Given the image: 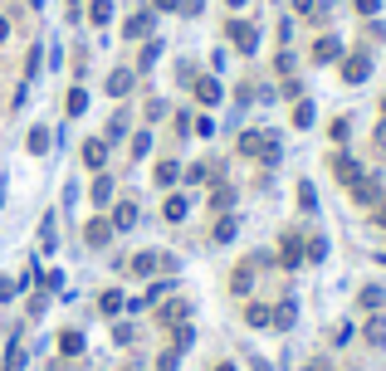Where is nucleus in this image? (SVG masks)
<instances>
[{
    "label": "nucleus",
    "instance_id": "1",
    "mask_svg": "<svg viewBox=\"0 0 386 371\" xmlns=\"http://www.w3.org/2000/svg\"><path fill=\"white\" fill-rule=\"evenodd\" d=\"M225 39H230V44H235V54H245V59L259 49V30H255L245 15H230V20H225Z\"/></svg>",
    "mask_w": 386,
    "mask_h": 371
},
{
    "label": "nucleus",
    "instance_id": "2",
    "mask_svg": "<svg viewBox=\"0 0 386 371\" xmlns=\"http://www.w3.org/2000/svg\"><path fill=\"white\" fill-rule=\"evenodd\" d=\"M337 79H342V84H352V89H357V84H367V79H372V54H367V49L342 54V59H337Z\"/></svg>",
    "mask_w": 386,
    "mask_h": 371
},
{
    "label": "nucleus",
    "instance_id": "3",
    "mask_svg": "<svg viewBox=\"0 0 386 371\" xmlns=\"http://www.w3.org/2000/svg\"><path fill=\"white\" fill-rule=\"evenodd\" d=\"M347 195H352V205H362V210H377L386 200V186H382V176H367V171H362L357 181L347 186Z\"/></svg>",
    "mask_w": 386,
    "mask_h": 371
},
{
    "label": "nucleus",
    "instance_id": "4",
    "mask_svg": "<svg viewBox=\"0 0 386 371\" xmlns=\"http://www.w3.org/2000/svg\"><path fill=\"white\" fill-rule=\"evenodd\" d=\"M137 89V69L132 64H117V69H108V79H103V93L112 98V103H127V93Z\"/></svg>",
    "mask_w": 386,
    "mask_h": 371
},
{
    "label": "nucleus",
    "instance_id": "5",
    "mask_svg": "<svg viewBox=\"0 0 386 371\" xmlns=\"http://www.w3.org/2000/svg\"><path fill=\"white\" fill-rule=\"evenodd\" d=\"M152 30H157V15H152V5L132 10V15L122 20V39H127V44H142V39H152Z\"/></svg>",
    "mask_w": 386,
    "mask_h": 371
},
{
    "label": "nucleus",
    "instance_id": "6",
    "mask_svg": "<svg viewBox=\"0 0 386 371\" xmlns=\"http://www.w3.org/2000/svg\"><path fill=\"white\" fill-rule=\"evenodd\" d=\"M274 264H279V269H303V264H308V259H303V235H298V230H284V235H279Z\"/></svg>",
    "mask_w": 386,
    "mask_h": 371
},
{
    "label": "nucleus",
    "instance_id": "7",
    "mask_svg": "<svg viewBox=\"0 0 386 371\" xmlns=\"http://www.w3.org/2000/svg\"><path fill=\"white\" fill-rule=\"evenodd\" d=\"M152 323H157V327L191 323V303H186V298H162V303H157V313H152Z\"/></svg>",
    "mask_w": 386,
    "mask_h": 371
},
{
    "label": "nucleus",
    "instance_id": "8",
    "mask_svg": "<svg viewBox=\"0 0 386 371\" xmlns=\"http://www.w3.org/2000/svg\"><path fill=\"white\" fill-rule=\"evenodd\" d=\"M112 240H117V230H112V220H108V210H98L94 220L84 225V245H89V249H108Z\"/></svg>",
    "mask_w": 386,
    "mask_h": 371
},
{
    "label": "nucleus",
    "instance_id": "9",
    "mask_svg": "<svg viewBox=\"0 0 386 371\" xmlns=\"http://www.w3.org/2000/svg\"><path fill=\"white\" fill-rule=\"evenodd\" d=\"M328 171H333V181H337V186H352L357 176H362V162H357L352 152H342V147H337V152L328 157Z\"/></svg>",
    "mask_w": 386,
    "mask_h": 371
},
{
    "label": "nucleus",
    "instance_id": "10",
    "mask_svg": "<svg viewBox=\"0 0 386 371\" xmlns=\"http://www.w3.org/2000/svg\"><path fill=\"white\" fill-rule=\"evenodd\" d=\"M191 98H195V108L205 112V108H215V103L225 98V89H220V79H215V74H195V79H191Z\"/></svg>",
    "mask_w": 386,
    "mask_h": 371
},
{
    "label": "nucleus",
    "instance_id": "11",
    "mask_svg": "<svg viewBox=\"0 0 386 371\" xmlns=\"http://www.w3.org/2000/svg\"><path fill=\"white\" fill-rule=\"evenodd\" d=\"M347 49H342V39L337 34H318L313 39V49H308V64H337Z\"/></svg>",
    "mask_w": 386,
    "mask_h": 371
},
{
    "label": "nucleus",
    "instance_id": "12",
    "mask_svg": "<svg viewBox=\"0 0 386 371\" xmlns=\"http://www.w3.org/2000/svg\"><path fill=\"white\" fill-rule=\"evenodd\" d=\"M108 220H112L117 235H127V230L137 225V200H132V195H117V200L108 205Z\"/></svg>",
    "mask_w": 386,
    "mask_h": 371
},
{
    "label": "nucleus",
    "instance_id": "13",
    "mask_svg": "<svg viewBox=\"0 0 386 371\" xmlns=\"http://www.w3.org/2000/svg\"><path fill=\"white\" fill-rule=\"evenodd\" d=\"M79 157H84V167H89V171H108L112 147H108V142H103V132H98V137H89V142L79 147Z\"/></svg>",
    "mask_w": 386,
    "mask_h": 371
},
{
    "label": "nucleus",
    "instance_id": "14",
    "mask_svg": "<svg viewBox=\"0 0 386 371\" xmlns=\"http://www.w3.org/2000/svg\"><path fill=\"white\" fill-rule=\"evenodd\" d=\"M89 200H94L98 210H108V205L117 200V176H112V171H94V190H89Z\"/></svg>",
    "mask_w": 386,
    "mask_h": 371
},
{
    "label": "nucleus",
    "instance_id": "15",
    "mask_svg": "<svg viewBox=\"0 0 386 371\" xmlns=\"http://www.w3.org/2000/svg\"><path fill=\"white\" fill-rule=\"evenodd\" d=\"M255 269H259V254H255V259H245V264H235V274H230V293H235V298H250V288H255Z\"/></svg>",
    "mask_w": 386,
    "mask_h": 371
},
{
    "label": "nucleus",
    "instance_id": "16",
    "mask_svg": "<svg viewBox=\"0 0 386 371\" xmlns=\"http://www.w3.org/2000/svg\"><path fill=\"white\" fill-rule=\"evenodd\" d=\"M186 215H191V195H186V190H172V195L162 200V220H167V225H181Z\"/></svg>",
    "mask_w": 386,
    "mask_h": 371
},
{
    "label": "nucleus",
    "instance_id": "17",
    "mask_svg": "<svg viewBox=\"0 0 386 371\" xmlns=\"http://www.w3.org/2000/svg\"><path fill=\"white\" fill-rule=\"evenodd\" d=\"M210 210H215V215L235 210V186L225 181V176H210Z\"/></svg>",
    "mask_w": 386,
    "mask_h": 371
},
{
    "label": "nucleus",
    "instance_id": "18",
    "mask_svg": "<svg viewBox=\"0 0 386 371\" xmlns=\"http://www.w3.org/2000/svg\"><path fill=\"white\" fill-rule=\"evenodd\" d=\"M176 181H181V162H176V157H162V162L152 167V186H157V190H172Z\"/></svg>",
    "mask_w": 386,
    "mask_h": 371
},
{
    "label": "nucleus",
    "instance_id": "19",
    "mask_svg": "<svg viewBox=\"0 0 386 371\" xmlns=\"http://www.w3.org/2000/svg\"><path fill=\"white\" fill-rule=\"evenodd\" d=\"M112 15H117V5H112V0H89V5H84V20H89L94 30H108V25H112Z\"/></svg>",
    "mask_w": 386,
    "mask_h": 371
},
{
    "label": "nucleus",
    "instance_id": "20",
    "mask_svg": "<svg viewBox=\"0 0 386 371\" xmlns=\"http://www.w3.org/2000/svg\"><path fill=\"white\" fill-rule=\"evenodd\" d=\"M162 49H167V44H162L157 34H152V39H142V49H137V64H132V69H137V79H142V74H152V64L162 59Z\"/></svg>",
    "mask_w": 386,
    "mask_h": 371
},
{
    "label": "nucleus",
    "instance_id": "21",
    "mask_svg": "<svg viewBox=\"0 0 386 371\" xmlns=\"http://www.w3.org/2000/svg\"><path fill=\"white\" fill-rule=\"evenodd\" d=\"M127 127H132V112H127V108H117V112L108 117V127H103V142H108V147H117V142L127 137Z\"/></svg>",
    "mask_w": 386,
    "mask_h": 371
},
{
    "label": "nucleus",
    "instance_id": "22",
    "mask_svg": "<svg viewBox=\"0 0 386 371\" xmlns=\"http://www.w3.org/2000/svg\"><path fill=\"white\" fill-rule=\"evenodd\" d=\"M293 318H298V303H293V298H284V303L269 308V327H274V332H289Z\"/></svg>",
    "mask_w": 386,
    "mask_h": 371
},
{
    "label": "nucleus",
    "instance_id": "23",
    "mask_svg": "<svg viewBox=\"0 0 386 371\" xmlns=\"http://www.w3.org/2000/svg\"><path fill=\"white\" fill-rule=\"evenodd\" d=\"M235 235H240V215H230V210H225V215L215 220V230H210V240H215V245H230Z\"/></svg>",
    "mask_w": 386,
    "mask_h": 371
},
{
    "label": "nucleus",
    "instance_id": "24",
    "mask_svg": "<svg viewBox=\"0 0 386 371\" xmlns=\"http://www.w3.org/2000/svg\"><path fill=\"white\" fill-rule=\"evenodd\" d=\"M122 308H127L122 288H103V293H98V313H103V318H117Z\"/></svg>",
    "mask_w": 386,
    "mask_h": 371
},
{
    "label": "nucleus",
    "instance_id": "25",
    "mask_svg": "<svg viewBox=\"0 0 386 371\" xmlns=\"http://www.w3.org/2000/svg\"><path fill=\"white\" fill-rule=\"evenodd\" d=\"M357 308H367V313H382V308H386V288H382V283H367V288L357 293Z\"/></svg>",
    "mask_w": 386,
    "mask_h": 371
},
{
    "label": "nucleus",
    "instance_id": "26",
    "mask_svg": "<svg viewBox=\"0 0 386 371\" xmlns=\"http://www.w3.org/2000/svg\"><path fill=\"white\" fill-rule=\"evenodd\" d=\"M147 152H152V127H137L132 142H127V157L132 162H147Z\"/></svg>",
    "mask_w": 386,
    "mask_h": 371
},
{
    "label": "nucleus",
    "instance_id": "27",
    "mask_svg": "<svg viewBox=\"0 0 386 371\" xmlns=\"http://www.w3.org/2000/svg\"><path fill=\"white\" fill-rule=\"evenodd\" d=\"M59 357H84V332L79 327H64L59 332Z\"/></svg>",
    "mask_w": 386,
    "mask_h": 371
},
{
    "label": "nucleus",
    "instance_id": "28",
    "mask_svg": "<svg viewBox=\"0 0 386 371\" xmlns=\"http://www.w3.org/2000/svg\"><path fill=\"white\" fill-rule=\"evenodd\" d=\"M127 269L137 278H152V269H157V249H137L132 259H127Z\"/></svg>",
    "mask_w": 386,
    "mask_h": 371
},
{
    "label": "nucleus",
    "instance_id": "29",
    "mask_svg": "<svg viewBox=\"0 0 386 371\" xmlns=\"http://www.w3.org/2000/svg\"><path fill=\"white\" fill-rule=\"evenodd\" d=\"M25 357H30V352H25V337L15 332V337H10V352H5V367H0V371H25Z\"/></svg>",
    "mask_w": 386,
    "mask_h": 371
},
{
    "label": "nucleus",
    "instance_id": "30",
    "mask_svg": "<svg viewBox=\"0 0 386 371\" xmlns=\"http://www.w3.org/2000/svg\"><path fill=\"white\" fill-rule=\"evenodd\" d=\"M245 327L264 332V327H269V303H245Z\"/></svg>",
    "mask_w": 386,
    "mask_h": 371
},
{
    "label": "nucleus",
    "instance_id": "31",
    "mask_svg": "<svg viewBox=\"0 0 386 371\" xmlns=\"http://www.w3.org/2000/svg\"><path fill=\"white\" fill-rule=\"evenodd\" d=\"M313 117H318L313 98H298V103H293V112H289V122H293V127H313Z\"/></svg>",
    "mask_w": 386,
    "mask_h": 371
},
{
    "label": "nucleus",
    "instance_id": "32",
    "mask_svg": "<svg viewBox=\"0 0 386 371\" xmlns=\"http://www.w3.org/2000/svg\"><path fill=\"white\" fill-rule=\"evenodd\" d=\"M84 108H89V89L74 84V89L64 93V112H69V117H84Z\"/></svg>",
    "mask_w": 386,
    "mask_h": 371
},
{
    "label": "nucleus",
    "instance_id": "33",
    "mask_svg": "<svg viewBox=\"0 0 386 371\" xmlns=\"http://www.w3.org/2000/svg\"><path fill=\"white\" fill-rule=\"evenodd\" d=\"M25 147H30V157H44V152H49V127H30Z\"/></svg>",
    "mask_w": 386,
    "mask_h": 371
},
{
    "label": "nucleus",
    "instance_id": "34",
    "mask_svg": "<svg viewBox=\"0 0 386 371\" xmlns=\"http://www.w3.org/2000/svg\"><path fill=\"white\" fill-rule=\"evenodd\" d=\"M191 342H195V327L191 323H176V327H172V352H186Z\"/></svg>",
    "mask_w": 386,
    "mask_h": 371
},
{
    "label": "nucleus",
    "instance_id": "35",
    "mask_svg": "<svg viewBox=\"0 0 386 371\" xmlns=\"http://www.w3.org/2000/svg\"><path fill=\"white\" fill-rule=\"evenodd\" d=\"M328 137H333V142L342 147V142L352 137V117H347V112H342V117H333V122H328Z\"/></svg>",
    "mask_w": 386,
    "mask_h": 371
},
{
    "label": "nucleus",
    "instance_id": "36",
    "mask_svg": "<svg viewBox=\"0 0 386 371\" xmlns=\"http://www.w3.org/2000/svg\"><path fill=\"white\" fill-rule=\"evenodd\" d=\"M181 181H186V190H191V186H200V181H210V167H205V162H191V167H181Z\"/></svg>",
    "mask_w": 386,
    "mask_h": 371
},
{
    "label": "nucleus",
    "instance_id": "37",
    "mask_svg": "<svg viewBox=\"0 0 386 371\" xmlns=\"http://www.w3.org/2000/svg\"><path fill=\"white\" fill-rule=\"evenodd\" d=\"M298 210H308V215L318 210V190H313V181H308V176L298 181Z\"/></svg>",
    "mask_w": 386,
    "mask_h": 371
},
{
    "label": "nucleus",
    "instance_id": "38",
    "mask_svg": "<svg viewBox=\"0 0 386 371\" xmlns=\"http://www.w3.org/2000/svg\"><path fill=\"white\" fill-rule=\"evenodd\" d=\"M293 69H298V59H293V49L284 44V49L274 54V74H284V79H293Z\"/></svg>",
    "mask_w": 386,
    "mask_h": 371
},
{
    "label": "nucleus",
    "instance_id": "39",
    "mask_svg": "<svg viewBox=\"0 0 386 371\" xmlns=\"http://www.w3.org/2000/svg\"><path fill=\"white\" fill-rule=\"evenodd\" d=\"M142 117H147V127H157V122L167 117V98H147V108H142Z\"/></svg>",
    "mask_w": 386,
    "mask_h": 371
},
{
    "label": "nucleus",
    "instance_id": "40",
    "mask_svg": "<svg viewBox=\"0 0 386 371\" xmlns=\"http://www.w3.org/2000/svg\"><path fill=\"white\" fill-rule=\"evenodd\" d=\"M293 5V15L298 20H313V25H323V15H318V0H289Z\"/></svg>",
    "mask_w": 386,
    "mask_h": 371
},
{
    "label": "nucleus",
    "instance_id": "41",
    "mask_svg": "<svg viewBox=\"0 0 386 371\" xmlns=\"http://www.w3.org/2000/svg\"><path fill=\"white\" fill-rule=\"evenodd\" d=\"M367 342H372V347H382L386 342V318L382 313H372V323H367Z\"/></svg>",
    "mask_w": 386,
    "mask_h": 371
},
{
    "label": "nucleus",
    "instance_id": "42",
    "mask_svg": "<svg viewBox=\"0 0 386 371\" xmlns=\"http://www.w3.org/2000/svg\"><path fill=\"white\" fill-rule=\"evenodd\" d=\"M352 10H357L362 20H377V15H382V0H352Z\"/></svg>",
    "mask_w": 386,
    "mask_h": 371
},
{
    "label": "nucleus",
    "instance_id": "43",
    "mask_svg": "<svg viewBox=\"0 0 386 371\" xmlns=\"http://www.w3.org/2000/svg\"><path fill=\"white\" fill-rule=\"evenodd\" d=\"M152 15H181V0H147Z\"/></svg>",
    "mask_w": 386,
    "mask_h": 371
},
{
    "label": "nucleus",
    "instance_id": "44",
    "mask_svg": "<svg viewBox=\"0 0 386 371\" xmlns=\"http://www.w3.org/2000/svg\"><path fill=\"white\" fill-rule=\"evenodd\" d=\"M191 127H195V137H215V122H210L205 112H195V117H191Z\"/></svg>",
    "mask_w": 386,
    "mask_h": 371
},
{
    "label": "nucleus",
    "instance_id": "45",
    "mask_svg": "<svg viewBox=\"0 0 386 371\" xmlns=\"http://www.w3.org/2000/svg\"><path fill=\"white\" fill-rule=\"evenodd\" d=\"M39 245L54 249V215H44V225H39Z\"/></svg>",
    "mask_w": 386,
    "mask_h": 371
},
{
    "label": "nucleus",
    "instance_id": "46",
    "mask_svg": "<svg viewBox=\"0 0 386 371\" xmlns=\"http://www.w3.org/2000/svg\"><path fill=\"white\" fill-rule=\"evenodd\" d=\"M191 108H181V112H176V137H191Z\"/></svg>",
    "mask_w": 386,
    "mask_h": 371
},
{
    "label": "nucleus",
    "instance_id": "47",
    "mask_svg": "<svg viewBox=\"0 0 386 371\" xmlns=\"http://www.w3.org/2000/svg\"><path fill=\"white\" fill-rule=\"evenodd\" d=\"M39 64H44V59H39V44H34V49H30V59H25V74H30V79H39Z\"/></svg>",
    "mask_w": 386,
    "mask_h": 371
},
{
    "label": "nucleus",
    "instance_id": "48",
    "mask_svg": "<svg viewBox=\"0 0 386 371\" xmlns=\"http://www.w3.org/2000/svg\"><path fill=\"white\" fill-rule=\"evenodd\" d=\"M132 337H137V332H132V323H117V327H112V342H122V347H127Z\"/></svg>",
    "mask_w": 386,
    "mask_h": 371
},
{
    "label": "nucleus",
    "instance_id": "49",
    "mask_svg": "<svg viewBox=\"0 0 386 371\" xmlns=\"http://www.w3.org/2000/svg\"><path fill=\"white\" fill-rule=\"evenodd\" d=\"M279 93H284L289 103H298V98H303V84H298V79H284V89H279Z\"/></svg>",
    "mask_w": 386,
    "mask_h": 371
},
{
    "label": "nucleus",
    "instance_id": "50",
    "mask_svg": "<svg viewBox=\"0 0 386 371\" xmlns=\"http://www.w3.org/2000/svg\"><path fill=\"white\" fill-rule=\"evenodd\" d=\"M64 10H69V25H79V20H84V0H64Z\"/></svg>",
    "mask_w": 386,
    "mask_h": 371
},
{
    "label": "nucleus",
    "instance_id": "51",
    "mask_svg": "<svg viewBox=\"0 0 386 371\" xmlns=\"http://www.w3.org/2000/svg\"><path fill=\"white\" fill-rule=\"evenodd\" d=\"M44 303H49V298H44V293H34V298H30V308H25V313H30V318H39V313H44Z\"/></svg>",
    "mask_w": 386,
    "mask_h": 371
},
{
    "label": "nucleus",
    "instance_id": "52",
    "mask_svg": "<svg viewBox=\"0 0 386 371\" xmlns=\"http://www.w3.org/2000/svg\"><path fill=\"white\" fill-rule=\"evenodd\" d=\"M15 293H20V288H15V278H0V303H10Z\"/></svg>",
    "mask_w": 386,
    "mask_h": 371
},
{
    "label": "nucleus",
    "instance_id": "53",
    "mask_svg": "<svg viewBox=\"0 0 386 371\" xmlns=\"http://www.w3.org/2000/svg\"><path fill=\"white\" fill-rule=\"evenodd\" d=\"M205 10V0H181V15H200Z\"/></svg>",
    "mask_w": 386,
    "mask_h": 371
},
{
    "label": "nucleus",
    "instance_id": "54",
    "mask_svg": "<svg viewBox=\"0 0 386 371\" xmlns=\"http://www.w3.org/2000/svg\"><path fill=\"white\" fill-rule=\"evenodd\" d=\"M372 220H377V225H382V230H386V200H382V205H377V210H372Z\"/></svg>",
    "mask_w": 386,
    "mask_h": 371
},
{
    "label": "nucleus",
    "instance_id": "55",
    "mask_svg": "<svg viewBox=\"0 0 386 371\" xmlns=\"http://www.w3.org/2000/svg\"><path fill=\"white\" fill-rule=\"evenodd\" d=\"M377 147H386V117L377 122Z\"/></svg>",
    "mask_w": 386,
    "mask_h": 371
},
{
    "label": "nucleus",
    "instance_id": "56",
    "mask_svg": "<svg viewBox=\"0 0 386 371\" xmlns=\"http://www.w3.org/2000/svg\"><path fill=\"white\" fill-rule=\"evenodd\" d=\"M5 39H10V20L0 15V44H5Z\"/></svg>",
    "mask_w": 386,
    "mask_h": 371
},
{
    "label": "nucleus",
    "instance_id": "57",
    "mask_svg": "<svg viewBox=\"0 0 386 371\" xmlns=\"http://www.w3.org/2000/svg\"><path fill=\"white\" fill-rule=\"evenodd\" d=\"M210 371H240V367H235V362H215Z\"/></svg>",
    "mask_w": 386,
    "mask_h": 371
},
{
    "label": "nucleus",
    "instance_id": "58",
    "mask_svg": "<svg viewBox=\"0 0 386 371\" xmlns=\"http://www.w3.org/2000/svg\"><path fill=\"white\" fill-rule=\"evenodd\" d=\"M245 5H250V0H225V10H245Z\"/></svg>",
    "mask_w": 386,
    "mask_h": 371
},
{
    "label": "nucleus",
    "instance_id": "59",
    "mask_svg": "<svg viewBox=\"0 0 386 371\" xmlns=\"http://www.w3.org/2000/svg\"><path fill=\"white\" fill-rule=\"evenodd\" d=\"M382 117H386V98H382Z\"/></svg>",
    "mask_w": 386,
    "mask_h": 371
},
{
    "label": "nucleus",
    "instance_id": "60",
    "mask_svg": "<svg viewBox=\"0 0 386 371\" xmlns=\"http://www.w3.org/2000/svg\"><path fill=\"white\" fill-rule=\"evenodd\" d=\"M382 259H386V254H382Z\"/></svg>",
    "mask_w": 386,
    "mask_h": 371
}]
</instances>
